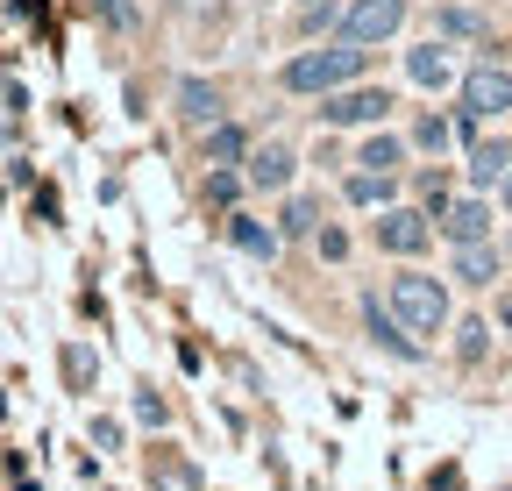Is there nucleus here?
I'll use <instances>...</instances> for the list:
<instances>
[{"mask_svg": "<svg viewBox=\"0 0 512 491\" xmlns=\"http://www.w3.org/2000/svg\"><path fill=\"white\" fill-rule=\"evenodd\" d=\"M363 65H370V50L342 36V43H328V50H299L278 79H285V93H313V100H320V93L356 86V79H363Z\"/></svg>", "mask_w": 512, "mask_h": 491, "instance_id": "obj_1", "label": "nucleus"}, {"mask_svg": "<svg viewBox=\"0 0 512 491\" xmlns=\"http://www.w3.org/2000/svg\"><path fill=\"white\" fill-rule=\"evenodd\" d=\"M392 314H399L413 335H441V328H448V292H441V278L399 271V278H392Z\"/></svg>", "mask_w": 512, "mask_h": 491, "instance_id": "obj_2", "label": "nucleus"}, {"mask_svg": "<svg viewBox=\"0 0 512 491\" xmlns=\"http://www.w3.org/2000/svg\"><path fill=\"white\" fill-rule=\"evenodd\" d=\"M399 29H406V0H349V8H342V36L363 43V50L392 43Z\"/></svg>", "mask_w": 512, "mask_h": 491, "instance_id": "obj_3", "label": "nucleus"}, {"mask_svg": "<svg viewBox=\"0 0 512 491\" xmlns=\"http://www.w3.org/2000/svg\"><path fill=\"white\" fill-rule=\"evenodd\" d=\"M384 114H392V93H384V86L320 93V121H335V129H363V121H384Z\"/></svg>", "mask_w": 512, "mask_h": 491, "instance_id": "obj_4", "label": "nucleus"}, {"mask_svg": "<svg viewBox=\"0 0 512 491\" xmlns=\"http://www.w3.org/2000/svg\"><path fill=\"white\" fill-rule=\"evenodd\" d=\"M505 107H512V72H505V65L463 72V114H470V121H498Z\"/></svg>", "mask_w": 512, "mask_h": 491, "instance_id": "obj_5", "label": "nucleus"}, {"mask_svg": "<svg viewBox=\"0 0 512 491\" xmlns=\"http://www.w3.org/2000/svg\"><path fill=\"white\" fill-rule=\"evenodd\" d=\"M427 242H434V214L384 207V221H377V250H392V257H420Z\"/></svg>", "mask_w": 512, "mask_h": 491, "instance_id": "obj_6", "label": "nucleus"}, {"mask_svg": "<svg viewBox=\"0 0 512 491\" xmlns=\"http://www.w3.org/2000/svg\"><path fill=\"white\" fill-rule=\"evenodd\" d=\"M406 79H413V86H427V93H441L448 79H456V57H448V43H441V36H427V43H413V50H406Z\"/></svg>", "mask_w": 512, "mask_h": 491, "instance_id": "obj_7", "label": "nucleus"}, {"mask_svg": "<svg viewBox=\"0 0 512 491\" xmlns=\"http://www.w3.org/2000/svg\"><path fill=\"white\" fill-rule=\"evenodd\" d=\"M178 121H192V129H214V121H228V100H221V86H207V79H178Z\"/></svg>", "mask_w": 512, "mask_h": 491, "instance_id": "obj_8", "label": "nucleus"}, {"mask_svg": "<svg viewBox=\"0 0 512 491\" xmlns=\"http://www.w3.org/2000/svg\"><path fill=\"white\" fill-rule=\"evenodd\" d=\"M292 171H299V157H292L285 143H264V150H249V171H242V178H249L256 193H285Z\"/></svg>", "mask_w": 512, "mask_h": 491, "instance_id": "obj_9", "label": "nucleus"}, {"mask_svg": "<svg viewBox=\"0 0 512 491\" xmlns=\"http://www.w3.org/2000/svg\"><path fill=\"white\" fill-rule=\"evenodd\" d=\"M363 321H370V342H384V349H392L399 363H413V356H420L413 328H406V321L392 314V306H377V299H370V306H363Z\"/></svg>", "mask_w": 512, "mask_h": 491, "instance_id": "obj_10", "label": "nucleus"}, {"mask_svg": "<svg viewBox=\"0 0 512 491\" xmlns=\"http://www.w3.org/2000/svg\"><path fill=\"white\" fill-rule=\"evenodd\" d=\"M441 228H448V242H491V207L484 200H448Z\"/></svg>", "mask_w": 512, "mask_h": 491, "instance_id": "obj_11", "label": "nucleus"}, {"mask_svg": "<svg viewBox=\"0 0 512 491\" xmlns=\"http://www.w3.org/2000/svg\"><path fill=\"white\" fill-rule=\"evenodd\" d=\"M228 242H235V250L242 257H278V242H285V228H264V221H228Z\"/></svg>", "mask_w": 512, "mask_h": 491, "instance_id": "obj_12", "label": "nucleus"}, {"mask_svg": "<svg viewBox=\"0 0 512 491\" xmlns=\"http://www.w3.org/2000/svg\"><path fill=\"white\" fill-rule=\"evenodd\" d=\"M456 278L463 285H491L498 278V250L491 242H456Z\"/></svg>", "mask_w": 512, "mask_h": 491, "instance_id": "obj_13", "label": "nucleus"}, {"mask_svg": "<svg viewBox=\"0 0 512 491\" xmlns=\"http://www.w3.org/2000/svg\"><path fill=\"white\" fill-rule=\"evenodd\" d=\"M207 136V164H242L249 157V136L235 129V121H214V129H200Z\"/></svg>", "mask_w": 512, "mask_h": 491, "instance_id": "obj_14", "label": "nucleus"}, {"mask_svg": "<svg viewBox=\"0 0 512 491\" xmlns=\"http://www.w3.org/2000/svg\"><path fill=\"white\" fill-rule=\"evenodd\" d=\"M512 171V143H477L470 150V178L477 186H491V178H505Z\"/></svg>", "mask_w": 512, "mask_h": 491, "instance_id": "obj_15", "label": "nucleus"}, {"mask_svg": "<svg viewBox=\"0 0 512 491\" xmlns=\"http://www.w3.org/2000/svg\"><path fill=\"white\" fill-rule=\"evenodd\" d=\"M356 164H363V171H399V164H406V143H399V136H370V143L356 150Z\"/></svg>", "mask_w": 512, "mask_h": 491, "instance_id": "obj_16", "label": "nucleus"}, {"mask_svg": "<svg viewBox=\"0 0 512 491\" xmlns=\"http://www.w3.org/2000/svg\"><path fill=\"white\" fill-rule=\"evenodd\" d=\"M342 193H349L356 207H384V200H392V171H356Z\"/></svg>", "mask_w": 512, "mask_h": 491, "instance_id": "obj_17", "label": "nucleus"}, {"mask_svg": "<svg viewBox=\"0 0 512 491\" xmlns=\"http://www.w3.org/2000/svg\"><path fill=\"white\" fill-rule=\"evenodd\" d=\"M434 29H441V36H463V43H477V36H484V22H477L470 8H441V15H434Z\"/></svg>", "mask_w": 512, "mask_h": 491, "instance_id": "obj_18", "label": "nucleus"}, {"mask_svg": "<svg viewBox=\"0 0 512 491\" xmlns=\"http://www.w3.org/2000/svg\"><path fill=\"white\" fill-rule=\"evenodd\" d=\"M484 349H491V328H484V321H463V328H456V356H463V363H484Z\"/></svg>", "mask_w": 512, "mask_h": 491, "instance_id": "obj_19", "label": "nucleus"}, {"mask_svg": "<svg viewBox=\"0 0 512 491\" xmlns=\"http://www.w3.org/2000/svg\"><path fill=\"white\" fill-rule=\"evenodd\" d=\"M207 200H214V207H235V200H242V178H235L228 164H214V171H207Z\"/></svg>", "mask_w": 512, "mask_h": 491, "instance_id": "obj_20", "label": "nucleus"}, {"mask_svg": "<svg viewBox=\"0 0 512 491\" xmlns=\"http://www.w3.org/2000/svg\"><path fill=\"white\" fill-rule=\"evenodd\" d=\"M285 235H320V207L313 200H292L285 207Z\"/></svg>", "mask_w": 512, "mask_h": 491, "instance_id": "obj_21", "label": "nucleus"}, {"mask_svg": "<svg viewBox=\"0 0 512 491\" xmlns=\"http://www.w3.org/2000/svg\"><path fill=\"white\" fill-rule=\"evenodd\" d=\"M413 143L441 157V150H448V121H441V114H420V129H413Z\"/></svg>", "mask_w": 512, "mask_h": 491, "instance_id": "obj_22", "label": "nucleus"}, {"mask_svg": "<svg viewBox=\"0 0 512 491\" xmlns=\"http://www.w3.org/2000/svg\"><path fill=\"white\" fill-rule=\"evenodd\" d=\"M420 200H427V214H434V221L448 214V178H441V171H427V178H420Z\"/></svg>", "mask_w": 512, "mask_h": 491, "instance_id": "obj_23", "label": "nucleus"}, {"mask_svg": "<svg viewBox=\"0 0 512 491\" xmlns=\"http://www.w3.org/2000/svg\"><path fill=\"white\" fill-rule=\"evenodd\" d=\"M100 15L114 22V29H136L143 15H136V0H100Z\"/></svg>", "mask_w": 512, "mask_h": 491, "instance_id": "obj_24", "label": "nucleus"}, {"mask_svg": "<svg viewBox=\"0 0 512 491\" xmlns=\"http://www.w3.org/2000/svg\"><path fill=\"white\" fill-rule=\"evenodd\" d=\"M313 242H320V257H349V235H342V228H320Z\"/></svg>", "mask_w": 512, "mask_h": 491, "instance_id": "obj_25", "label": "nucleus"}, {"mask_svg": "<svg viewBox=\"0 0 512 491\" xmlns=\"http://www.w3.org/2000/svg\"><path fill=\"white\" fill-rule=\"evenodd\" d=\"M136 420H150V427H164V399H157V392H136Z\"/></svg>", "mask_w": 512, "mask_h": 491, "instance_id": "obj_26", "label": "nucleus"}, {"mask_svg": "<svg viewBox=\"0 0 512 491\" xmlns=\"http://www.w3.org/2000/svg\"><path fill=\"white\" fill-rule=\"evenodd\" d=\"M498 200H505V214H512V171H505V178H498Z\"/></svg>", "mask_w": 512, "mask_h": 491, "instance_id": "obj_27", "label": "nucleus"}, {"mask_svg": "<svg viewBox=\"0 0 512 491\" xmlns=\"http://www.w3.org/2000/svg\"><path fill=\"white\" fill-rule=\"evenodd\" d=\"M498 314H505V328H512V299H505V306H498Z\"/></svg>", "mask_w": 512, "mask_h": 491, "instance_id": "obj_28", "label": "nucleus"}, {"mask_svg": "<svg viewBox=\"0 0 512 491\" xmlns=\"http://www.w3.org/2000/svg\"><path fill=\"white\" fill-rule=\"evenodd\" d=\"M299 8H313V0H299Z\"/></svg>", "mask_w": 512, "mask_h": 491, "instance_id": "obj_29", "label": "nucleus"}]
</instances>
